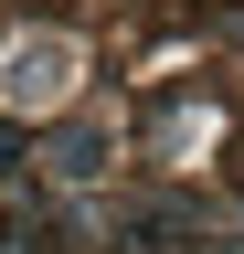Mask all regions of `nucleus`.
<instances>
[{
    "label": "nucleus",
    "mask_w": 244,
    "mask_h": 254,
    "mask_svg": "<svg viewBox=\"0 0 244 254\" xmlns=\"http://www.w3.org/2000/svg\"><path fill=\"white\" fill-rule=\"evenodd\" d=\"M53 74H64V43H43V53H11V95H53Z\"/></svg>",
    "instance_id": "obj_1"
}]
</instances>
